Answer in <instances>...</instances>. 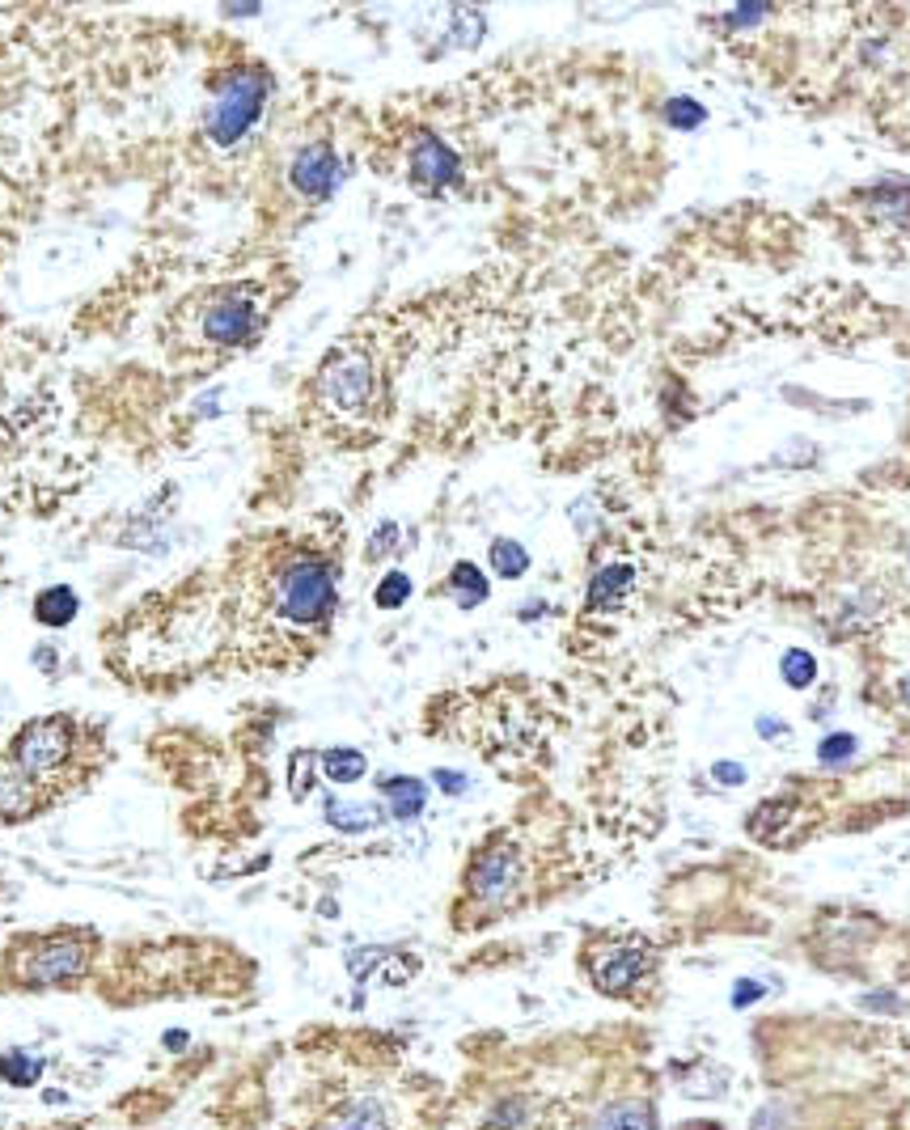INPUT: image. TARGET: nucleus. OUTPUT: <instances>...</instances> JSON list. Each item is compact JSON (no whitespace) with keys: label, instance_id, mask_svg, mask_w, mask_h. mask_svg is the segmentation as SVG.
<instances>
[{"label":"nucleus","instance_id":"obj_27","mask_svg":"<svg viewBox=\"0 0 910 1130\" xmlns=\"http://www.w3.org/2000/svg\"><path fill=\"white\" fill-rule=\"evenodd\" d=\"M665 119L673 123V128H682V132H690V128H699L703 119H708V111L694 102V98H673L669 107H665Z\"/></svg>","mask_w":910,"mask_h":1130},{"label":"nucleus","instance_id":"obj_15","mask_svg":"<svg viewBox=\"0 0 910 1130\" xmlns=\"http://www.w3.org/2000/svg\"><path fill=\"white\" fill-rule=\"evenodd\" d=\"M77 610H81V602H77V593L68 584H52V589H43L34 597V618L43 627H68L77 618Z\"/></svg>","mask_w":910,"mask_h":1130},{"label":"nucleus","instance_id":"obj_34","mask_svg":"<svg viewBox=\"0 0 910 1130\" xmlns=\"http://www.w3.org/2000/svg\"><path fill=\"white\" fill-rule=\"evenodd\" d=\"M166 1046H169V1050L187 1046V1038H183V1033H169V1038H166Z\"/></svg>","mask_w":910,"mask_h":1130},{"label":"nucleus","instance_id":"obj_26","mask_svg":"<svg viewBox=\"0 0 910 1130\" xmlns=\"http://www.w3.org/2000/svg\"><path fill=\"white\" fill-rule=\"evenodd\" d=\"M327 822L339 830H369L377 818H373L369 809H360V804H339V800H331V804H327Z\"/></svg>","mask_w":910,"mask_h":1130},{"label":"nucleus","instance_id":"obj_8","mask_svg":"<svg viewBox=\"0 0 910 1130\" xmlns=\"http://www.w3.org/2000/svg\"><path fill=\"white\" fill-rule=\"evenodd\" d=\"M284 187L293 199H301V204H327L339 187V178H343V166H339V157H335L331 140H301V144H293L288 149V157H284Z\"/></svg>","mask_w":910,"mask_h":1130},{"label":"nucleus","instance_id":"obj_28","mask_svg":"<svg viewBox=\"0 0 910 1130\" xmlns=\"http://www.w3.org/2000/svg\"><path fill=\"white\" fill-rule=\"evenodd\" d=\"M712 775H716L720 783H728V788L745 783V767H737V763H716V767H712Z\"/></svg>","mask_w":910,"mask_h":1130},{"label":"nucleus","instance_id":"obj_20","mask_svg":"<svg viewBox=\"0 0 910 1130\" xmlns=\"http://www.w3.org/2000/svg\"><path fill=\"white\" fill-rule=\"evenodd\" d=\"M39 1075H43V1058H34L26 1050H9V1054L0 1058V1079L13 1084V1088H30Z\"/></svg>","mask_w":910,"mask_h":1130},{"label":"nucleus","instance_id":"obj_30","mask_svg":"<svg viewBox=\"0 0 910 1130\" xmlns=\"http://www.w3.org/2000/svg\"><path fill=\"white\" fill-rule=\"evenodd\" d=\"M394 538H398V525H382V529L373 534V547H369V559H373V555H382V547L390 551V547H394Z\"/></svg>","mask_w":910,"mask_h":1130},{"label":"nucleus","instance_id":"obj_12","mask_svg":"<svg viewBox=\"0 0 910 1130\" xmlns=\"http://www.w3.org/2000/svg\"><path fill=\"white\" fill-rule=\"evenodd\" d=\"M635 589V572L627 568V563H610V568H602L597 577H593V584H589V610H618L623 602H627V593Z\"/></svg>","mask_w":910,"mask_h":1130},{"label":"nucleus","instance_id":"obj_29","mask_svg":"<svg viewBox=\"0 0 910 1130\" xmlns=\"http://www.w3.org/2000/svg\"><path fill=\"white\" fill-rule=\"evenodd\" d=\"M754 999H763V987H758L754 978L737 983V991H733V1003H737V1008H745V1003H754Z\"/></svg>","mask_w":910,"mask_h":1130},{"label":"nucleus","instance_id":"obj_14","mask_svg":"<svg viewBox=\"0 0 910 1130\" xmlns=\"http://www.w3.org/2000/svg\"><path fill=\"white\" fill-rule=\"evenodd\" d=\"M589 1130H657V1113H653V1105L648 1101H610L597 1118H593V1127Z\"/></svg>","mask_w":910,"mask_h":1130},{"label":"nucleus","instance_id":"obj_17","mask_svg":"<svg viewBox=\"0 0 910 1130\" xmlns=\"http://www.w3.org/2000/svg\"><path fill=\"white\" fill-rule=\"evenodd\" d=\"M487 559H492V572L500 580H522L529 572V551H525L522 542H513V538H496Z\"/></svg>","mask_w":910,"mask_h":1130},{"label":"nucleus","instance_id":"obj_18","mask_svg":"<svg viewBox=\"0 0 910 1130\" xmlns=\"http://www.w3.org/2000/svg\"><path fill=\"white\" fill-rule=\"evenodd\" d=\"M322 771H327L331 783H357L369 771V758L360 749H327L322 754Z\"/></svg>","mask_w":910,"mask_h":1130},{"label":"nucleus","instance_id":"obj_31","mask_svg":"<svg viewBox=\"0 0 910 1130\" xmlns=\"http://www.w3.org/2000/svg\"><path fill=\"white\" fill-rule=\"evenodd\" d=\"M763 18H767V9H737L728 22H733V26H749V22H763Z\"/></svg>","mask_w":910,"mask_h":1130},{"label":"nucleus","instance_id":"obj_19","mask_svg":"<svg viewBox=\"0 0 910 1130\" xmlns=\"http://www.w3.org/2000/svg\"><path fill=\"white\" fill-rule=\"evenodd\" d=\"M779 678H783L792 690H809L813 682H818V661H813V652H804V648H788V652L779 657Z\"/></svg>","mask_w":910,"mask_h":1130},{"label":"nucleus","instance_id":"obj_4","mask_svg":"<svg viewBox=\"0 0 910 1130\" xmlns=\"http://www.w3.org/2000/svg\"><path fill=\"white\" fill-rule=\"evenodd\" d=\"M98 953V936L81 928H59L47 936H22L9 948L4 974L13 987L43 991V987H73L81 983Z\"/></svg>","mask_w":910,"mask_h":1130},{"label":"nucleus","instance_id":"obj_32","mask_svg":"<svg viewBox=\"0 0 910 1130\" xmlns=\"http://www.w3.org/2000/svg\"><path fill=\"white\" fill-rule=\"evenodd\" d=\"M437 779H441V788H445V792H467V779H462V775H453V771H437Z\"/></svg>","mask_w":910,"mask_h":1130},{"label":"nucleus","instance_id":"obj_13","mask_svg":"<svg viewBox=\"0 0 910 1130\" xmlns=\"http://www.w3.org/2000/svg\"><path fill=\"white\" fill-rule=\"evenodd\" d=\"M382 800L390 804V813L398 822H412L424 813V800H428V788L424 779H412V775H394V779H382Z\"/></svg>","mask_w":910,"mask_h":1130},{"label":"nucleus","instance_id":"obj_3","mask_svg":"<svg viewBox=\"0 0 910 1130\" xmlns=\"http://www.w3.org/2000/svg\"><path fill=\"white\" fill-rule=\"evenodd\" d=\"M267 314H272V305H267L259 284H250V279L217 284V288H208V293H199L183 305L187 348L191 352H217V356L242 352L263 334Z\"/></svg>","mask_w":910,"mask_h":1130},{"label":"nucleus","instance_id":"obj_24","mask_svg":"<svg viewBox=\"0 0 910 1130\" xmlns=\"http://www.w3.org/2000/svg\"><path fill=\"white\" fill-rule=\"evenodd\" d=\"M407 597H412V580H407V572H390V577H382V584L373 589L377 610H398Z\"/></svg>","mask_w":910,"mask_h":1130},{"label":"nucleus","instance_id":"obj_1","mask_svg":"<svg viewBox=\"0 0 910 1130\" xmlns=\"http://www.w3.org/2000/svg\"><path fill=\"white\" fill-rule=\"evenodd\" d=\"M339 606V563L318 542H279L263 555L250 577V602L238 614L246 623L254 648L276 652V665H288L284 652L305 648L327 635Z\"/></svg>","mask_w":910,"mask_h":1130},{"label":"nucleus","instance_id":"obj_33","mask_svg":"<svg viewBox=\"0 0 910 1130\" xmlns=\"http://www.w3.org/2000/svg\"><path fill=\"white\" fill-rule=\"evenodd\" d=\"M758 733L771 737V733H783V724H779V720H758Z\"/></svg>","mask_w":910,"mask_h":1130},{"label":"nucleus","instance_id":"obj_25","mask_svg":"<svg viewBox=\"0 0 910 1130\" xmlns=\"http://www.w3.org/2000/svg\"><path fill=\"white\" fill-rule=\"evenodd\" d=\"M855 733H830L826 742L818 745V763L822 767H843L847 758H855Z\"/></svg>","mask_w":910,"mask_h":1130},{"label":"nucleus","instance_id":"obj_22","mask_svg":"<svg viewBox=\"0 0 910 1130\" xmlns=\"http://www.w3.org/2000/svg\"><path fill=\"white\" fill-rule=\"evenodd\" d=\"M327 1130H386V1109L377 1101H357L343 1118H335Z\"/></svg>","mask_w":910,"mask_h":1130},{"label":"nucleus","instance_id":"obj_6","mask_svg":"<svg viewBox=\"0 0 910 1130\" xmlns=\"http://www.w3.org/2000/svg\"><path fill=\"white\" fill-rule=\"evenodd\" d=\"M373 390H377V369H373L364 348L343 343L318 369V403L335 419H357V415L369 412Z\"/></svg>","mask_w":910,"mask_h":1130},{"label":"nucleus","instance_id":"obj_21","mask_svg":"<svg viewBox=\"0 0 910 1130\" xmlns=\"http://www.w3.org/2000/svg\"><path fill=\"white\" fill-rule=\"evenodd\" d=\"M873 208L881 212V217H893V221H907L910 217V187L907 183H898V178H885L881 187L873 191Z\"/></svg>","mask_w":910,"mask_h":1130},{"label":"nucleus","instance_id":"obj_16","mask_svg":"<svg viewBox=\"0 0 910 1130\" xmlns=\"http://www.w3.org/2000/svg\"><path fill=\"white\" fill-rule=\"evenodd\" d=\"M449 593H453L458 610H474L487 602L492 584H487V577H483L470 559H462V563H453V572H449Z\"/></svg>","mask_w":910,"mask_h":1130},{"label":"nucleus","instance_id":"obj_35","mask_svg":"<svg viewBox=\"0 0 910 1130\" xmlns=\"http://www.w3.org/2000/svg\"><path fill=\"white\" fill-rule=\"evenodd\" d=\"M902 699H907V703H910V678H907V682H902Z\"/></svg>","mask_w":910,"mask_h":1130},{"label":"nucleus","instance_id":"obj_23","mask_svg":"<svg viewBox=\"0 0 910 1130\" xmlns=\"http://www.w3.org/2000/svg\"><path fill=\"white\" fill-rule=\"evenodd\" d=\"M318 749H297L293 758H288V792H293V800H305L309 797V788H314V779H309V767L318 771Z\"/></svg>","mask_w":910,"mask_h":1130},{"label":"nucleus","instance_id":"obj_9","mask_svg":"<svg viewBox=\"0 0 910 1130\" xmlns=\"http://www.w3.org/2000/svg\"><path fill=\"white\" fill-rule=\"evenodd\" d=\"M653 969V953L648 944L639 940H627V944H606L593 953L589 962V974H593V987L606 995H632Z\"/></svg>","mask_w":910,"mask_h":1130},{"label":"nucleus","instance_id":"obj_7","mask_svg":"<svg viewBox=\"0 0 910 1130\" xmlns=\"http://www.w3.org/2000/svg\"><path fill=\"white\" fill-rule=\"evenodd\" d=\"M525 885V859L517 852V843L496 838L487 847H479V855L470 859L467 868V898L483 910H504L517 902Z\"/></svg>","mask_w":910,"mask_h":1130},{"label":"nucleus","instance_id":"obj_5","mask_svg":"<svg viewBox=\"0 0 910 1130\" xmlns=\"http://www.w3.org/2000/svg\"><path fill=\"white\" fill-rule=\"evenodd\" d=\"M267 94H272V77L259 64L224 68L212 85V94H208V102H204V128H199L204 140L217 153L238 149L267 111Z\"/></svg>","mask_w":910,"mask_h":1130},{"label":"nucleus","instance_id":"obj_2","mask_svg":"<svg viewBox=\"0 0 910 1130\" xmlns=\"http://www.w3.org/2000/svg\"><path fill=\"white\" fill-rule=\"evenodd\" d=\"M4 749L30 783H39L47 797L59 800L64 792L81 788L85 775H94L102 754V733L68 712H56V716L26 720L4 742Z\"/></svg>","mask_w":910,"mask_h":1130},{"label":"nucleus","instance_id":"obj_11","mask_svg":"<svg viewBox=\"0 0 910 1130\" xmlns=\"http://www.w3.org/2000/svg\"><path fill=\"white\" fill-rule=\"evenodd\" d=\"M407 166H412V178H415V187H419V191L437 195V191H445L449 183H458V169H462V162H458V153H453V149H449L441 136H432V132H419V136L412 140Z\"/></svg>","mask_w":910,"mask_h":1130},{"label":"nucleus","instance_id":"obj_10","mask_svg":"<svg viewBox=\"0 0 910 1130\" xmlns=\"http://www.w3.org/2000/svg\"><path fill=\"white\" fill-rule=\"evenodd\" d=\"M52 804L56 797H47L39 783H30L26 775L18 771V763L9 758V749H0V826L30 822V818L47 813Z\"/></svg>","mask_w":910,"mask_h":1130}]
</instances>
